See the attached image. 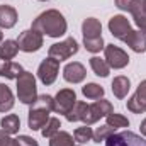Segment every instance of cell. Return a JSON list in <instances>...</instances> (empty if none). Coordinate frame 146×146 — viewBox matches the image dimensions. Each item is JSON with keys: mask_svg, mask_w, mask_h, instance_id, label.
I'll return each instance as SVG.
<instances>
[{"mask_svg": "<svg viewBox=\"0 0 146 146\" xmlns=\"http://www.w3.org/2000/svg\"><path fill=\"white\" fill-rule=\"evenodd\" d=\"M78 53V42L73 39V37H68L61 42H56V44H51L49 46V51H48V56L49 58H54L58 60L60 63L72 58L73 54Z\"/></svg>", "mask_w": 146, "mask_h": 146, "instance_id": "cell-4", "label": "cell"}, {"mask_svg": "<svg viewBox=\"0 0 146 146\" xmlns=\"http://www.w3.org/2000/svg\"><path fill=\"white\" fill-rule=\"evenodd\" d=\"M49 146H73V136L66 131H58L49 138Z\"/></svg>", "mask_w": 146, "mask_h": 146, "instance_id": "cell-26", "label": "cell"}, {"mask_svg": "<svg viewBox=\"0 0 146 146\" xmlns=\"http://www.w3.org/2000/svg\"><path fill=\"white\" fill-rule=\"evenodd\" d=\"M127 109L131 110V112H134V114L146 112V80H143L138 85V90L127 100Z\"/></svg>", "mask_w": 146, "mask_h": 146, "instance_id": "cell-12", "label": "cell"}, {"mask_svg": "<svg viewBox=\"0 0 146 146\" xmlns=\"http://www.w3.org/2000/svg\"><path fill=\"white\" fill-rule=\"evenodd\" d=\"M17 143H19V146H39L34 138H31V136H26V134L19 136V138H17Z\"/></svg>", "mask_w": 146, "mask_h": 146, "instance_id": "cell-34", "label": "cell"}, {"mask_svg": "<svg viewBox=\"0 0 146 146\" xmlns=\"http://www.w3.org/2000/svg\"><path fill=\"white\" fill-rule=\"evenodd\" d=\"M136 2H138V0H115V7L121 9V10H127V12H131V9L134 7Z\"/></svg>", "mask_w": 146, "mask_h": 146, "instance_id": "cell-33", "label": "cell"}, {"mask_svg": "<svg viewBox=\"0 0 146 146\" xmlns=\"http://www.w3.org/2000/svg\"><path fill=\"white\" fill-rule=\"evenodd\" d=\"M17 22V12L10 5H0V27L10 29Z\"/></svg>", "mask_w": 146, "mask_h": 146, "instance_id": "cell-17", "label": "cell"}, {"mask_svg": "<svg viewBox=\"0 0 146 146\" xmlns=\"http://www.w3.org/2000/svg\"><path fill=\"white\" fill-rule=\"evenodd\" d=\"M124 42L134 51V53H145L146 51V33L145 31H131Z\"/></svg>", "mask_w": 146, "mask_h": 146, "instance_id": "cell-14", "label": "cell"}, {"mask_svg": "<svg viewBox=\"0 0 146 146\" xmlns=\"http://www.w3.org/2000/svg\"><path fill=\"white\" fill-rule=\"evenodd\" d=\"M106 146H146V139L133 131L114 133L106 139Z\"/></svg>", "mask_w": 146, "mask_h": 146, "instance_id": "cell-6", "label": "cell"}, {"mask_svg": "<svg viewBox=\"0 0 146 146\" xmlns=\"http://www.w3.org/2000/svg\"><path fill=\"white\" fill-rule=\"evenodd\" d=\"M104 51H106V61H107V65H109L110 68L121 70V68H124V66L129 65V56L121 48H117L114 44H107L104 48Z\"/></svg>", "mask_w": 146, "mask_h": 146, "instance_id": "cell-10", "label": "cell"}, {"mask_svg": "<svg viewBox=\"0 0 146 146\" xmlns=\"http://www.w3.org/2000/svg\"><path fill=\"white\" fill-rule=\"evenodd\" d=\"M139 129H141V134H143V136L146 138V119L143 121V122H141V126H139Z\"/></svg>", "mask_w": 146, "mask_h": 146, "instance_id": "cell-35", "label": "cell"}, {"mask_svg": "<svg viewBox=\"0 0 146 146\" xmlns=\"http://www.w3.org/2000/svg\"><path fill=\"white\" fill-rule=\"evenodd\" d=\"M82 33H83V39H97V37H102V24L97 19L88 17L82 24Z\"/></svg>", "mask_w": 146, "mask_h": 146, "instance_id": "cell-15", "label": "cell"}, {"mask_svg": "<svg viewBox=\"0 0 146 146\" xmlns=\"http://www.w3.org/2000/svg\"><path fill=\"white\" fill-rule=\"evenodd\" d=\"M58 72H60V61L54 60V58H46L39 68H37V76L39 80L44 83V85H53L56 76H58Z\"/></svg>", "mask_w": 146, "mask_h": 146, "instance_id": "cell-9", "label": "cell"}, {"mask_svg": "<svg viewBox=\"0 0 146 146\" xmlns=\"http://www.w3.org/2000/svg\"><path fill=\"white\" fill-rule=\"evenodd\" d=\"M53 110V97L51 95H37L34 104H31L27 126L33 131H39L49 121V112Z\"/></svg>", "mask_w": 146, "mask_h": 146, "instance_id": "cell-2", "label": "cell"}, {"mask_svg": "<svg viewBox=\"0 0 146 146\" xmlns=\"http://www.w3.org/2000/svg\"><path fill=\"white\" fill-rule=\"evenodd\" d=\"M39 2H48V0H39Z\"/></svg>", "mask_w": 146, "mask_h": 146, "instance_id": "cell-37", "label": "cell"}, {"mask_svg": "<svg viewBox=\"0 0 146 146\" xmlns=\"http://www.w3.org/2000/svg\"><path fill=\"white\" fill-rule=\"evenodd\" d=\"M129 88H131V82H129L127 76L119 75V76H115V78L112 80V94H114L117 99H124V97L127 95Z\"/></svg>", "mask_w": 146, "mask_h": 146, "instance_id": "cell-19", "label": "cell"}, {"mask_svg": "<svg viewBox=\"0 0 146 146\" xmlns=\"http://www.w3.org/2000/svg\"><path fill=\"white\" fill-rule=\"evenodd\" d=\"M19 53V44L14 39H7L0 44V60H12Z\"/></svg>", "mask_w": 146, "mask_h": 146, "instance_id": "cell-21", "label": "cell"}, {"mask_svg": "<svg viewBox=\"0 0 146 146\" xmlns=\"http://www.w3.org/2000/svg\"><path fill=\"white\" fill-rule=\"evenodd\" d=\"M60 127H61V122H60V119H56V117H49V121L44 124V127L41 129V134H42V138H53L58 131H60Z\"/></svg>", "mask_w": 146, "mask_h": 146, "instance_id": "cell-27", "label": "cell"}, {"mask_svg": "<svg viewBox=\"0 0 146 146\" xmlns=\"http://www.w3.org/2000/svg\"><path fill=\"white\" fill-rule=\"evenodd\" d=\"M22 72L24 68L19 63H14L10 60H0V76H5L9 80H17Z\"/></svg>", "mask_w": 146, "mask_h": 146, "instance_id": "cell-16", "label": "cell"}, {"mask_svg": "<svg viewBox=\"0 0 146 146\" xmlns=\"http://www.w3.org/2000/svg\"><path fill=\"white\" fill-rule=\"evenodd\" d=\"M17 44H19L21 51H24V53H34L37 49H41V46H42V34L34 31V29L24 31V33L19 34Z\"/></svg>", "mask_w": 146, "mask_h": 146, "instance_id": "cell-8", "label": "cell"}, {"mask_svg": "<svg viewBox=\"0 0 146 146\" xmlns=\"http://www.w3.org/2000/svg\"><path fill=\"white\" fill-rule=\"evenodd\" d=\"M2 39H3V33L0 31V42H2Z\"/></svg>", "mask_w": 146, "mask_h": 146, "instance_id": "cell-36", "label": "cell"}, {"mask_svg": "<svg viewBox=\"0 0 146 146\" xmlns=\"http://www.w3.org/2000/svg\"><path fill=\"white\" fill-rule=\"evenodd\" d=\"M82 94L90 100H99V99L104 97V88L100 85H97V83H87L82 88Z\"/></svg>", "mask_w": 146, "mask_h": 146, "instance_id": "cell-25", "label": "cell"}, {"mask_svg": "<svg viewBox=\"0 0 146 146\" xmlns=\"http://www.w3.org/2000/svg\"><path fill=\"white\" fill-rule=\"evenodd\" d=\"M110 112H114V107L109 100L106 99H100V100H95L94 104L88 106V109L85 112V117H83V122L87 126L90 124H95L100 117H107Z\"/></svg>", "mask_w": 146, "mask_h": 146, "instance_id": "cell-5", "label": "cell"}, {"mask_svg": "<svg viewBox=\"0 0 146 146\" xmlns=\"http://www.w3.org/2000/svg\"><path fill=\"white\" fill-rule=\"evenodd\" d=\"M0 146H19V143L17 139H12L5 131H0Z\"/></svg>", "mask_w": 146, "mask_h": 146, "instance_id": "cell-32", "label": "cell"}, {"mask_svg": "<svg viewBox=\"0 0 146 146\" xmlns=\"http://www.w3.org/2000/svg\"><path fill=\"white\" fill-rule=\"evenodd\" d=\"M0 126H2V131H5L7 134H17L21 129V119L15 114H9L0 121Z\"/></svg>", "mask_w": 146, "mask_h": 146, "instance_id": "cell-20", "label": "cell"}, {"mask_svg": "<svg viewBox=\"0 0 146 146\" xmlns=\"http://www.w3.org/2000/svg\"><path fill=\"white\" fill-rule=\"evenodd\" d=\"M87 109H88V106H87L85 102H76V104H75V106L72 107V110H70V112H68L65 117H66V121H70V122L83 121Z\"/></svg>", "mask_w": 146, "mask_h": 146, "instance_id": "cell-24", "label": "cell"}, {"mask_svg": "<svg viewBox=\"0 0 146 146\" xmlns=\"http://www.w3.org/2000/svg\"><path fill=\"white\" fill-rule=\"evenodd\" d=\"M83 46L87 51L90 53H99L100 49H104V39L102 37H97V39H83Z\"/></svg>", "mask_w": 146, "mask_h": 146, "instance_id": "cell-31", "label": "cell"}, {"mask_svg": "<svg viewBox=\"0 0 146 146\" xmlns=\"http://www.w3.org/2000/svg\"><path fill=\"white\" fill-rule=\"evenodd\" d=\"M106 124H109L112 127H127L129 126V119L127 117H124L122 114H115V112H110L109 115H107V119H106Z\"/></svg>", "mask_w": 146, "mask_h": 146, "instance_id": "cell-29", "label": "cell"}, {"mask_svg": "<svg viewBox=\"0 0 146 146\" xmlns=\"http://www.w3.org/2000/svg\"><path fill=\"white\" fill-rule=\"evenodd\" d=\"M85 76H87L85 66H83L82 63H76V61L68 63V65L65 66V70H63V78H65L68 83H80V82L85 80Z\"/></svg>", "mask_w": 146, "mask_h": 146, "instance_id": "cell-13", "label": "cell"}, {"mask_svg": "<svg viewBox=\"0 0 146 146\" xmlns=\"http://www.w3.org/2000/svg\"><path fill=\"white\" fill-rule=\"evenodd\" d=\"M90 66H92V70H94V73L97 76H102V78H106L110 72V66L107 65V61L102 60V58H99V56L90 58Z\"/></svg>", "mask_w": 146, "mask_h": 146, "instance_id": "cell-23", "label": "cell"}, {"mask_svg": "<svg viewBox=\"0 0 146 146\" xmlns=\"http://www.w3.org/2000/svg\"><path fill=\"white\" fill-rule=\"evenodd\" d=\"M12 107H14V94L5 83H0V112H7Z\"/></svg>", "mask_w": 146, "mask_h": 146, "instance_id": "cell-22", "label": "cell"}, {"mask_svg": "<svg viewBox=\"0 0 146 146\" xmlns=\"http://www.w3.org/2000/svg\"><path fill=\"white\" fill-rule=\"evenodd\" d=\"M114 133H115V127H112L109 124H104V126H100V127H97L94 131V138L92 139L95 143H100V141H106L110 134H114Z\"/></svg>", "mask_w": 146, "mask_h": 146, "instance_id": "cell-30", "label": "cell"}, {"mask_svg": "<svg viewBox=\"0 0 146 146\" xmlns=\"http://www.w3.org/2000/svg\"><path fill=\"white\" fill-rule=\"evenodd\" d=\"M73 138H75V141H78L80 145H83V143H88V141L94 138V131H92V127H88V126L85 124V126L75 129Z\"/></svg>", "mask_w": 146, "mask_h": 146, "instance_id": "cell-28", "label": "cell"}, {"mask_svg": "<svg viewBox=\"0 0 146 146\" xmlns=\"http://www.w3.org/2000/svg\"><path fill=\"white\" fill-rule=\"evenodd\" d=\"M33 29L41 33V34H46L49 37H60L63 36L68 29V24L63 17L61 12L51 9V10H46L42 12L41 15H37L33 22Z\"/></svg>", "mask_w": 146, "mask_h": 146, "instance_id": "cell-1", "label": "cell"}, {"mask_svg": "<svg viewBox=\"0 0 146 146\" xmlns=\"http://www.w3.org/2000/svg\"><path fill=\"white\" fill-rule=\"evenodd\" d=\"M145 33H146V31H145Z\"/></svg>", "mask_w": 146, "mask_h": 146, "instance_id": "cell-38", "label": "cell"}, {"mask_svg": "<svg viewBox=\"0 0 146 146\" xmlns=\"http://www.w3.org/2000/svg\"><path fill=\"white\" fill-rule=\"evenodd\" d=\"M17 97L22 104H34L37 99V88H36V78L31 72H24L17 78Z\"/></svg>", "mask_w": 146, "mask_h": 146, "instance_id": "cell-3", "label": "cell"}, {"mask_svg": "<svg viewBox=\"0 0 146 146\" xmlns=\"http://www.w3.org/2000/svg\"><path fill=\"white\" fill-rule=\"evenodd\" d=\"M109 31H110V34H112L114 37L124 41L133 29H131L129 21H127L124 15H114V17L109 21Z\"/></svg>", "mask_w": 146, "mask_h": 146, "instance_id": "cell-11", "label": "cell"}, {"mask_svg": "<svg viewBox=\"0 0 146 146\" xmlns=\"http://www.w3.org/2000/svg\"><path fill=\"white\" fill-rule=\"evenodd\" d=\"M131 14L139 31H146V0H138L131 9Z\"/></svg>", "mask_w": 146, "mask_h": 146, "instance_id": "cell-18", "label": "cell"}, {"mask_svg": "<svg viewBox=\"0 0 146 146\" xmlns=\"http://www.w3.org/2000/svg\"><path fill=\"white\" fill-rule=\"evenodd\" d=\"M76 104V94L72 88H63L56 94V97L53 99V110L56 114H68L72 107Z\"/></svg>", "mask_w": 146, "mask_h": 146, "instance_id": "cell-7", "label": "cell"}]
</instances>
